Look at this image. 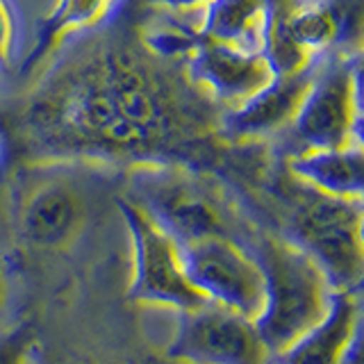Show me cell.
<instances>
[{"mask_svg": "<svg viewBox=\"0 0 364 364\" xmlns=\"http://www.w3.org/2000/svg\"><path fill=\"white\" fill-rule=\"evenodd\" d=\"M180 50L187 55L191 82L228 109L253 96L276 75V68L264 53H244L200 34L182 37Z\"/></svg>", "mask_w": 364, "mask_h": 364, "instance_id": "9c48e42d", "label": "cell"}, {"mask_svg": "<svg viewBox=\"0 0 364 364\" xmlns=\"http://www.w3.org/2000/svg\"><path fill=\"white\" fill-rule=\"evenodd\" d=\"M314 73V62L291 73H276L271 82L223 114L225 136L237 141L264 139V136L287 128L299 112V105Z\"/></svg>", "mask_w": 364, "mask_h": 364, "instance_id": "30bf717a", "label": "cell"}, {"mask_svg": "<svg viewBox=\"0 0 364 364\" xmlns=\"http://www.w3.org/2000/svg\"><path fill=\"white\" fill-rule=\"evenodd\" d=\"M296 246L303 248L337 291H353L362 278V203L310 189L294 212Z\"/></svg>", "mask_w": 364, "mask_h": 364, "instance_id": "3957f363", "label": "cell"}, {"mask_svg": "<svg viewBox=\"0 0 364 364\" xmlns=\"http://www.w3.org/2000/svg\"><path fill=\"white\" fill-rule=\"evenodd\" d=\"M182 271L210 303L228 307L250 321L267 303V280L257 262L223 235L180 246Z\"/></svg>", "mask_w": 364, "mask_h": 364, "instance_id": "5b68a950", "label": "cell"}, {"mask_svg": "<svg viewBox=\"0 0 364 364\" xmlns=\"http://www.w3.org/2000/svg\"><path fill=\"white\" fill-rule=\"evenodd\" d=\"M358 305L350 291L333 296V307L326 321L303 337L289 353V364H341L348 353L350 335L355 330Z\"/></svg>", "mask_w": 364, "mask_h": 364, "instance_id": "5bb4252c", "label": "cell"}, {"mask_svg": "<svg viewBox=\"0 0 364 364\" xmlns=\"http://www.w3.org/2000/svg\"><path fill=\"white\" fill-rule=\"evenodd\" d=\"M360 62L350 57L316 66L294 121L291 136L303 151L360 146Z\"/></svg>", "mask_w": 364, "mask_h": 364, "instance_id": "277c9868", "label": "cell"}, {"mask_svg": "<svg viewBox=\"0 0 364 364\" xmlns=\"http://www.w3.org/2000/svg\"><path fill=\"white\" fill-rule=\"evenodd\" d=\"M269 0H210L198 34L244 53H264Z\"/></svg>", "mask_w": 364, "mask_h": 364, "instance_id": "4fadbf2b", "label": "cell"}, {"mask_svg": "<svg viewBox=\"0 0 364 364\" xmlns=\"http://www.w3.org/2000/svg\"><path fill=\"white\" fill-rule=\"evenodd\" d=\"M82 221L80 193L64 180H48L30 191L21 208V232L32 246L66 244Z\"/></svg>", "mask_w": 364, "mask_h": 364, "instance_id": "8fae6325", "label": "cell"}, {"mask_svg": "<svg viewBox=\"0 0 364 364\" xmlns=\"http://www.w3.org/2000/svg\"><path fill=\"white\" fill-rule=\"evenodd\" d=\"M114 3L117 0H55V7L43 18L39 28V37L34 41V48L30 50L28 60L23 62V73L32 71L50 53L53 46L62 37H66L68 32L82 30L98 23L112 9Z\"/></svg>", "mask_w": 364, "mask_h": 364, "instance_id": "9a60e30c", "label": "cell"}, {"mask_svg": "<svg viewBox=\"0 0 364 364\" xmlns=\"http://www.w3.org/2000/svg\"><path fill=\"white\" fill-rule=\"evenodd\" d=\"M267 346L255 323L216 303L187 310L171 355L191 364H262Z\"/></svg>", "mask_w": 364, "mask_h": 364, "instance_id": "ba28073f", "label": "cell"}, {"mask_svg": "<svg viewBox=\"0 0 364 364\" xmlns=\"http://www.w3.org/2000/svg\"><path fill=\"white\" fill-rule=\"evenodd\" d=\"M0 364H28L26 339H7L0 344Z\"/></svg>", "mask_w": 364, "mask_h": 364, "instance_id": "e0dca14e", "label": "cell"}, {"mask_svg": "<svg viewBox=\"0 0 364 364\" xmlns=\"http://www.w3.org/2000/svg\"><path fill=\"white\" fill-rule=\"evenodd\" d=\"M5 273H3V267H0V305H3V301H5Z\"/></svg>", "mask_w": 364, "mask_h": 364, "instance_id": "d6986e66", "label": "cell"}, {"mask_svg": "<svg viewBox=\"0 0 364 364\" xmlns=\"http://www.w3.org/2000/svg\"><path fill=\"white\" fill-rule=\"evenodd\" d=\"M119 210L132 235L134 280L132 299L144 303L171 305L178 310H196L210 303L187 280L182 271L180 246L162 228H157L132 200H121Z\"/></svg>", "mask_w": 364, "mask_h": 364, "instance_id": "52a82bcc", "label": "cell"}, {"mask_svg": "<svg viewBox=\"0 0 364 364\" xmlns=\"http://www.w3.org/2000/svg\"><path fill=\"white\" fill-rule=\"evenodd\" d=\"M259 267L267 280V303L255 328L267 348L287 353L326 321L333 307L330 284L294 242H269Z\"/></svg>", "mask_w": 364, "mask_h": 364, "instance_id": "7a4b0ae2", "label": "cell"}, {"mask_svg": "<svg viewBox=\"0 0 364 364\" xmlns=\"http://www.w3.org/2000/svg\"><path fill=\"white\" fill-rule=\"evenodd\" d=\"M151 5L157 7H166V9H178V11H187V9H198L205 7L210 0H148Z\"/></svg>", "mask_w": 364, "mask_h": 364, "instance_id": "ac0fdd59", "label": "cell"}, {"mask_svg": "<svg viewBox=\"0 0 364 364\" xmlns=\"http://www.w3.org/2000/svg\"><path fill=\"white\" fill-rule=\"evenodd\" d=\"M289 171L314 191L337 198H362L364 155L362 146L316 148L291 155Z\"/></svg>", "mask_w": 364, "mask_h": 364, "instance_id": "7c38bea8", "label": "cell"}, {"mask_svg": "<svg viewBox=\"0 0 364 364\" xmlns=\"http://www.w3.org/2000/svg\"><path fill=\"white\" fill-rule=\"evenodd\" d=\"M14 14H11L7 0H0V66L9 62L11 50H14Z\"/></svg>", "mask_w": 364, "mask_h": 364, "instance_id": "2e32d148", "label": "cell"}, {"mask_svg": "<svg viewBox=\"0 0 364 364\" xmlns=\"http://www.w3.org/2000/svg\"><path fill=\"white\" fill-rule=\"evenodd\" d=\"M28 123L43 141L109 157L164 153L203 132L168 77L123 46L91 55L43 91Z\"/></svg>", "mask_w": 364, "mask_h": 364, "instance_id": "6da1fadb", "label": "cell"}, {"mask_svg": "<svg viewBox=\"0 0 364 364\" xmlns=\"http://www.w3.org/2000/svg\"><path fill=\"white\" fill-rule=\"evenodd\" d=\"M134 191L139 193V200L132 203L141 208L148 219L162 228L178 246L212 235H223L216 205L198 187V182L182 171L144 166L134 173Z\"/></svg>", "mask_w": 364, "mask_h": 364, "instance_id": "8992f818", "label": "cell"}]
</instances>
